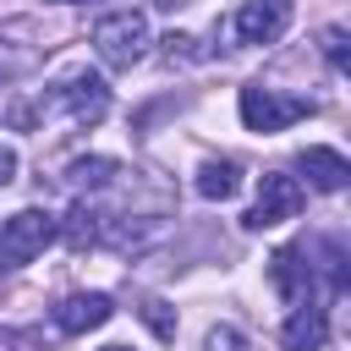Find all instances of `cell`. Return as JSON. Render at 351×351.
Instances as JSON below:
<instances>
[{
    "label": "cell",
    "instance_id": "1",
    "mask_svg": "<svg viewBox=\"0 0 351 351\" xmlns=\"http://www.w3.org/2000/svg\"><path fill=\"white\" fill-rule=\"evenodd\" d=\"M93 49L110 71H132L148 55V16L143 11H110L93 22Z\"/></svg>",
    "mask_w": 351,
    "mask_h": 351
},
{
    "label": "cell",
    "instance_id": "2",
    "mask_svg": "<svg viewBox=\"0 0 351 351\" xmlns=\"http://www.w3.org/2000/svg\"><path fill=\"white\" fill-rule=\"evenodd\" d=\"M236 104H241L247 132H285V126H296V121H307V115L318 110L313 99H302V93H280V88H263V82H247Z\"/></svg>",
    "mask_w": 351,
    "mask_h": 351
},
{
    "label": "cell",
    "instance_id": "3",
    "mask_svg": "<svg viewBox=\"0 0 351 351\" xmlns=\"http://www.w3.org/2000/svg\"><path fill=\"white\" fill-rule=\"evenodd\" d=\"M55 236H60L55 214H44V208H22V214H11V219L0 225V269H22V263H33Z\"/></svg>",
    "mask_w": 351,
    "mask_h": 351
},
{
    "label": "cell",
    "instance_id": "4",
    "mask_svg": "<svg viewBox=\"0 0 351 351\" xmlns=\"http://www.w3.org/2000/svg\"><path fill=\"white\" fill-rule=\"evenodd\" d=\"M49 104H55L66 121H77V126H99V121L110 115V88H104V77H93V71H71V77H60V82L49 88Z\"/></svg>",
    "mask_w": 351,
    "mask_h": 351
},
{
    "label": "cell",
    "instance_id": "5",
    "mask_svg": "<svg viewBox=\"0 0 351 351\" xmlns=\"http://www.w3.org/2000/svg\"><path fill=\"white\" fill-rule=\"evenodd\" d=\"M302 203H307V192H302V181L296 176H285V170H269L263 181H258V203L247 208V230H274V225H285V219H296L302 214Z\"/></svg>",
    "mask_w": 351,
    "mask_h": 351
},
{
    "label": "cell",
    "instance_id": "6",
    "mask_svg": "<svg viewBox=\"0 0 351 351\" xmlns=\"http://www.w3.org/2000/svg\"><path fill=\"white\" fill-rule=\"evenodd\" d=\"M291 27V0H247L230 16V38L236 44H274Z\"/></svg>",
    "mask_w": 351,
    "mask_h": 351
},
{
    "label": "cell",
    "instance_id": "7",
    "mask_svg": "<svg viewBox=\"0 0 351 351\" xmlns=\"http://www.w3.org/2000/svg\"><path fill=\"white\" fill-rule=\"evenodd\" d=\"M115 318V302L104 296V291H77V296H66L60 307H55V329L60 335H88V329H99V324H110Z\"/></svg>",
    "mask_w": 351,
    "mask_h": 351
},
{
    "label": "cell",
    "instance_id": "8",
    "mask_svg": "<svg viewBox=\"0 0 351 351\" xmlns=\"http://www.w3.org/2000/svg\"><path fill=\"white\" fill-rule=\"evenodd\" d=\"M269 280H274V291H280L291 307L313 302V263H302V247H280V252L269 258Z\"/></svg>",
    "mask_w": 351,
    "mask_h": 351
},
{
    "label": "cell",
    "instance_id": "9",
    "mask_svg": "<svg viewBox=\"0 0 351 351\" xmlns=\"http://www.w3.org/2000/svg\"><path fill=\"white\" fill-rule=\"evenodd\" d=\"M296 170H302V176H307V186H318V192H340V186L351 181L346 154H340V148H324V143L302 148V154H296Z\"/></svg>",
    "mask_w": 351,
    "mask_h": 351
},
{
    "label": "cell",
    "instance_id": "10",
    "mask_svg": "<svg viewBox=\"0 0 351 351\" xmlns=\"http://www.w3.org/2000/svg\"><path fill=\"white\" fill-rule=\"evenodd\" d=\"M324 340H329V318H324L318 302H302V307L285 318V329H280V346H285V351H318Z\"/></svg>",
    "mask_w": 351,
    "mask_h": 351
},
{
    "label": "cell",
    "instance_id": "11",
    "mask_svg": "<svg viewBox=\"0 0 351 351\" xmlns=\"http://www.w3.org/2000/svg\"><path fill=\"white\" fill-rule=\"evenodd\" d=\"M197 192H203L208 203L236 197V192H241V165H236V159H208V165L197 170Z\"/></svg>",
    "mask_w": 351,
    "mask_h": 351
},
{
    "label": "cell",
    "instance_id": "12",
    "mask_svg": "<svg viewBox=\"0 0 351 351\" xmlns=\"http://www.w3.org/2000/svg\"><path fill=\"white\" fill-rule=\"evenodd\" d=\"M115 176H121V165H115V159H99V154H93V159H77V165L66 170V181H71L77 192H82V186L99 192V186H110Z\"/></svg>",
    "mask_w": 351,
    "mask_h": 351
},
{
    "label": "cell",
    "instance_id": "13",
    "mask_svg": "<svg viewBox=\"0 0 351 351\" xmlns=\"http://www.w3.org/2000/svg\"><path fill=\"white\" fill-rule=\"evenodd\" d=\"M66 241H71V247H88V241H99V214H93L88 203H77V208L66 214Z\"/></svg>",
    "mask_w": 351,
    "mask_h": 351
},
{
    "label": "cell",
    "instance_id": "14",
    "mask_svg": "<svg viewBox=\"0 0 351 351\" xmlns=\"http://www.w3.org/2000/svg\"><path fill=\"white\" fill-rule=\"evenodd\" d=\"M324 55L335 71H346V27H324Z\"/></svg>",
    "mask_w": 351,
    "mask_h": 351
},
{
    "label": "cell",
    "instance_id": "15",
    "mask_svg": "<svg viewBox=\"0 0 351 351\" xmlns=\"http://www.w3.org/2000/svg\"><path fill=\"white\" fill-rule=\"evenodd\" d=\"M143 318H148V324H154L159 335H176V318L165 313V302H148V307H143Z\"/></svg>",
    "mask_w": 351,
    "mask_h": 351
},
{
    "label": "cell",
    "instance_id": "16",
    "mask_svg": "<svg viewBox=\"0 0 351 351\" xmlns=\"http://www.w3.org/2000/svg\"><path fill=\"white\" fill-rule=\"evenodd\" d=\"M208 351H241V335L236 329H214L208 335Z\"/></svg>",
    "mask_w": 351,
    "mask_h": 351
},
{
    "label": "cell",
    "instance_id": "17",
    "mask_svg": "<svg viewBox=\"0 0 351 351\" xmlns=\"http://www.w3.org/2000/svg\"><path fill=\"white\" fill-rule=\"evenodd\" d=\"M11 176H16V154H11V148H5V143H0V186H5V181H11Z\"/></svg>",
    "mask_w": 351,
    "mask_h": 351
},
{
    "label": "cell",
    "instance_id": "18",
    "mask_svg": "<svg viewBox=\"0 0 351 351\" xmlns=\"http://www.w3.org/2000/svg\"><path fill=\"white\" fill-rule=\"evenodd\" d=\"M104 351H132V346H104Z\"/></svg>",
    "mask_w": 351,
    "mask_h": 351
},
{
    "label": "cell",
    "instance_id": "19",
    "mask_svg": "<svg viewBox=\"0 0 351 351\" xmlns=\"http://www.w3.org/2000/svg\"><path fill=\"white\" fill-rule=\"evenodd\" d=\"M60 5H71V0H60Z\"/></svg>",
    "mask_w": 351,
    "mask_h": 351
}]
</instances>
